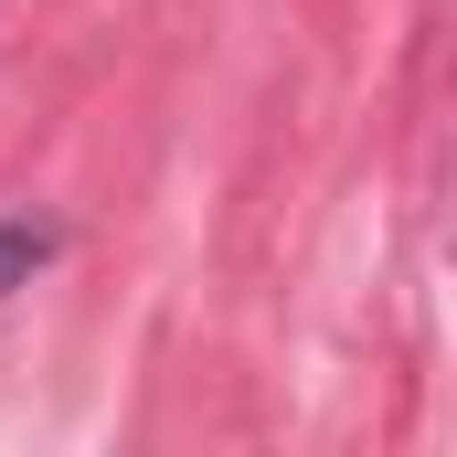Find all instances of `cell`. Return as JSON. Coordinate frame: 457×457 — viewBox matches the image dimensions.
I'll return each mask as SVG.
<instances>
[{
    "label": "cell",
    "mask_w": 457,
    "mask_h": 457,
    "mask_svg": "<svg viewBox=\"0 0 457 457\" xmlns=\"http://www.w3.org/2000/svg\"><path fill=\"white\" fill-rule=\"evenodd\" d=\"M43 255H54V234H43V224H0V298H11V287H32V266H43Z\"/></svg>",
    "instance_id": "1"
}]
</instances>
